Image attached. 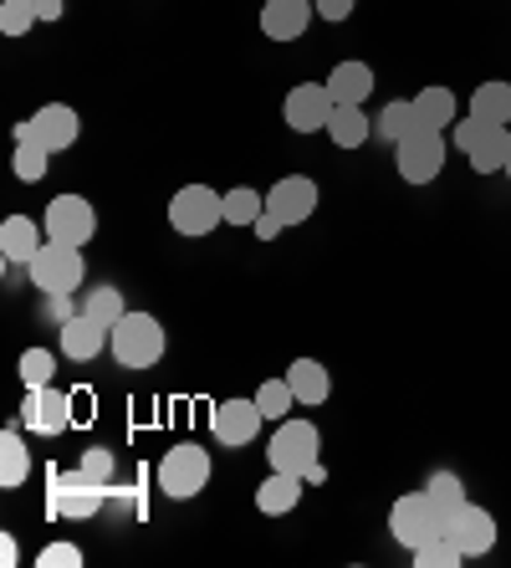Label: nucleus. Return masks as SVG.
Wrapping results in <instances>:
<instances>
[{"mask_svg": "<svg viewBox=\"0 0 511 568\" xmlns=\"http://www.w3.org/2000/svg\"><path fill=\"white\" fill-rule=\"evenodd\" d=\"M103 497L108 487H92L78 471H72V481H57V513L72 517V523H88V517L103 513Z\"/></svg>", "mask_w": 511, "mask_h": 568, "instance_id": "nucleus-22", "label": "nucleus"}, {"mask_svg": "<svg viewBox=\"0 0 511 568\" xmlns=\"http://www.w3.org/2000/svg\"><path fill=\"white\" fill-rule=\"evenodd\" d=\"M211 450L195 446V440H184V446H170L164 450V462H159V491L174 497V503H190L200 491L211 487Z\"/></svg>", "mask_w": 511, "mask_h": 568, "instance_id": "nucleus-4", "label": "nucleus"}, {"mask_svg": "<svg viewBox=\"0 0 511 568\" xmlns=\"http://www.w3.org/2000/svg\"><path fill=\"white\" fill-rule=\"evenodd\" d=\"M82 313L98 317V323L113 333V323L129 313V303H123V287H92V292H88V307H82Z\"/></svg>", "mask_w": 511, "mask_h": 568, "instance_id": "nucleus-31", "label": "nucleus"}, {"mask_svg": "<svg viewBox=\"0 0 511 568\" xmlns=\"http://www.w3.org/2000/svg\"><path fill=\"white\" fill-rule=\"evenodd\" d=\"M501 174H507V180H511V159H507V170H501Z\"/></svg>", "mask_w": 511, "mask_h": 568, "instance_id": "nucleus-41", "label": "nucleus"}, {"mask_svg": "<svg viewBox=\"0 0 511 568\" xmlns=\"http://www.w3.org/2000/svg\"><path fill=\"white\" fill-rule=\"evenodd\" d=\"M333 93H328V82H297L287 93V103H282V119H287L292 133H317V129H328L333 119Z\"/></svg>", "mask_w": 511, "mask_h": 568, "instance_id": "nucleus-12", "label": "nucleus"}, {"mask_svg": "<svg viewBox=\"0 0 511 568\" xmlns=\"http://www.w3.org/2000/svg\"><path fill=\"white\" fill-rule=\"evenodd\" d=\"M27 266H31V287L47 292V297H67V292L82 287V277H88L82 246H67V241H47Z\"/></svg>", "mask_w": 511, "mask_h": 568, "instance_id": "nucleus-6", "label": "nucleus"}, {"mask_svg": "<svg viewBox=\"0 0 511 568\" xmlns=\"http://www.w3.org/2000/svg\"><path fill=\"white\" fill-rule=\"evenodd\" d=\"M446 538L456 542L460 554L466 558H481V554H491V548H497V517L486 513V507H476L471 497H466V503L456 507V513H450V523H446Z\"/></svg>", "mask_w": 511, "mask_h": 568, "instance_id": "nucleus-10", "label": "nucleus"}, {"mask_svg": "<svg viewBox=\"0 0 511 568\" xmlns=\"http://www.w3.org/2000/svg\"><path fill=\"white\" fill-rule=\"evenodd\" d=\"M333 103H368L374 98V67L368 62H338L328 72Z\"/></svg>", "mask_w": 511, "mask_h": 568, "instance_id": "nucleus-24", "label": "nucleus"}, {"mask_svg": "<svg viewBox=\"0 0 511 568\" xmlns=\"http://www.w3.org/2000/svg\"><path fill=\"white\" fill-rule=\"evenodd\" d=\"M31 123H37V139L52 149V154L72 149V144H78V133H82L78 108H67V103H41L37 113H31Z\"/></svg>", "mask_w": 511, "mask_h": 568, "instance_id": "nucleus-16", "label": "nucleus"}, {"mask_svg": "<svg viewBox=\"0 0 511 568\" xmlns=\"http://www.w3.org/2000/svg\"><path fill=\"white\" fill-rule=\"evenodd\" d=\"M354 6H358V0H313V11L323 16V21H348V16H354Z\"/></svg>", "mask_w": 511, "mask_h": 568, "instance_id": "nucleus-38", "label": "nucleus"}, {"mask_svg": "<svg viewBox=\"0 0 511 568\" xmlns=\"http://www.w3.org/2000/svg\"><path fill=\"white\" fill-rule=\"evenodd\" d=\"M323 133H328L338 149H358V144H368V139H374V119L364 113V103H338Z\"/></svg>", "mask_w": 511, "mask_h": 568, "instance_id": "nucleus-23", "label": "nucleus"}, {"mask_svg": "<svg viewBox=\"0 0 511 568\" xmlns=\"http://www.w3.org/2000/svg\"><path fill=\"white\" fill-rule=\"evenodd\" d=\"M394 170L405 185H430L446 170V133L440 129H415L394 144Z\"/></svg>", "mask_w": 511, "mask_h": 568, "instance_id": "nucleus-7", "label": "nucleus"}, {"mask_svg": "<svg viewBox=\"0 0 511 568\" xmlns=\"http://www.w3.org/2000/svg\"><path fill=\"white\" fill-rule=\"evenodd\" d=\"M425 491H430V497H435L440 507H450V513H456V507L466 503V487H460V476H456V471H435V476H430V487H425Z\"/></svg>", "mask_w": 511, "mask_h": 568, "instance_id": "nucleus-36", "label": "nucleus"}, {"mask_svg": "<svg viewBox=\"0 0 511 568\" xmlns=\"http://www.w3.org/2000/svg\"><path fill=\"white\" fill-rule=\"evenodd\" d=\"M266 215V195L251 185L225 190V225H256Z\"/></svg>", "mask_w": 511, "mask_h": 568, "instance_id": "nucleus-29", "label": "nucleus"}, {"mask_svg": "<svg viewBox=\"0 0 511 568\" xmlns=\"http://www.w3.org/2000/svg\"><path fill=\"white\" fill-rule=\"evenodd\" d=\"M108 348V328L98 323V317L88 313H67L62 317V354L78 358V364H88V358H98Z\"/></svg>", "mask_w": 511, "mask_h": 568, "instance_id": "nucleus-17", "label": "nucleus"}, {"mask_svg": "<svg viewBox=\"0 0 511 568\" xmlns=\"http://www.w3.org/2000/svg\"><path fill=\"white\" fill-rule=\"evenodd\" d=\"M262 425H266V415H262V405H256V395L251 399H221L211 410V430H215V440L221 446H251V440L262 436Z\"/></svg>", "mask_w": 511, "mask_h": 568, "instance_id": "nucleus-13", "label": "nucleus"}, {"mask_svg": "<svg viewBox=\"0 0 511 568\" xmlns=\"http://www.w3.org/2000/svg\"><path fill=\"white\" fill-rule=\"evenodd\" d=\"M27 476H31L27 440H21V430H6V436H0V487L11 491V487H21Z\"/></svg>", "mask_w": 511, "mask_h": 568, "instance_id": "nucleus-25", "label": "nucleus"}, {"mask_svg": "<svg viewBox=\"0 0 511 568\" xmlns=\"http://www.w3.org/2000/svg\"><path fill=\"white\" fill-rule=\"evenodd\" d=\"M47 246V225L31 221V215H6L0 221V256L6 262H31V256Z\"/></svg>", "mask_w": 511, "mask_h": 568, "instance_id": "nucleus-18", "label": "nucleus"}, {"mask_svg": "<svg viewBox=\"0 0 511 568\" xmlns=\"http://www.w3.org/2000/svg\"><path fill=\"white\" fill-rule=\"evenodd\" d=\"M27 425L37 430V436H62L67 425H72V399L62 395V389H52V384H41V389H31L27 395Z\"/></svg>", "mask_w": 511, "mask_h": 568, "instance_id": "nucleus-14", "label": "nucleus"}, {"mask_svg": "<svg viewBox=\"0 0 511 568\" xmlns=\"http://www.w3.org/2000/svg\"><path fill=\"white\" fill-rule=\"evenodd\" d=\"M41 16L31 0H0V37H27Z\"/></svg>", "mask_w": 511, "mask_h": 568, "instance_id": "nucleus-33", "label": "nucleus"}, {"mask_svg": "<svg viewBox=\"0 0 511 568\" xmlns=\"http://www.w3.org/2000/svg\"><path fill=\"white\" fill-rule=\"evenodd\" d=\"M471 113L486 123H511V82H501V78L481 82L471 93Z\"/></svg>", "mask_w": 511, "mask_h": 568, "instance_id": "nucleus-26", "label": "nucleus"}, {"mask_svg": "<svg viewBox=\"0 0 511 568\" xmlns=\"http://www.w3.org/2000/svg\"><path fill=\"white\" fill-rule=\"evenodd\" d=\"M302 487H307V476H297V471H276V466H272V476H266L262 487H256V513H266V517H287V513H297Z\"/></svg>", "mask_w": 511, "mask_h": 568, "instance_id": "nucleus-19", "label": "nucleus"}, {"mask_svg": "<svg viewBox=\"0 0 511 568\" xmlns=\"http://www.w3.org/2000/svg\"><path fill=\"white\" fill-rule=\"evenodd\" d=\"M170 225L180 231V236L200 241V236H211L215 225H225V195L211 185H180L170 195Z\"/></svg>", "mask_w": 511, "mask_h": 568, "instance_id": "nucleus-5", "label": "nucleus"}, {"mask_svg": "<svg viewBox=\"0 0 511 568\" xmlns=\"http://www.w3.org/2000/svg\"><path fill=\"white\" fill-rule=\"evenodd\" d=\"M415 564L420 568H460L466 554H460L450 538H435V542H425V548H415Z\"/></svg>", "mask_w": 511, "mask_h": 568, "instance_id": "nucleus-35", "label": "nucleus"}, {"mask_svg": "<svg viewBox=\"0 0 511 568\" xmlns=\"http://www.w3.org/2000/svg\"><path fill=\"white\" fill-rule=\"evenodd\" d=\"M164 344H170L164 323L154 313H133V307L108 333V348H113V358H119L123 369H154L159 358H164Z\"/></svg>", "mask_w": 511, "mask_h": 568, "instance_id": "nucleus-2", "label": "nucleus"}, {"mask_svg": "<svg viewBox=\"0 0 511 568\" xmlns=\"http://www.w3.org/2000/svg\"><path fill=\"white\" fill-rule=\"evenodd\" d=\"M37 564L41 568H78L82 564V548H78V542H47V548L37 554Z\"/></svg>", "mask_w": 511, "mask_h": 568, "instance_id": "nucleus-37", "label": "nucleus"}, {"mask_svg": "<svg viewBox=\"0 0 511 568\" xmlns=\"http://www.w3.org/2000/svg\"><path fill=\"white\" fill-rule=\"evenodd\" d=\"M11 170H16V180L37 185V180H47V170H52V149L41 144V139H21V144H16Z\"/></svg>", "mask_w": 511, "mask_h": 568, "instance_id": "nucleus-28", "label": "nucleus"}, {"mask_svg": "<svg viewBox=\"0 0 511 568\" xmlns=\"http://www.w3.org/2000/svg\"><path fill=\"white\" fill-rule=\"evenodd\" d=\"M31 6H37L41 21H62V11H67V0H31Z\"/></svg>", "mask_w": 511, "mask_h": 568, "instance_id": "nucleus-40", "label": "nucleus"}, {"mask_svg": "<svg viewBox=\"0 0 511 568\" xmlns=\"http://www.w3.org/2000/svg\"><path fill=\"white\" fill-rule=\"evenodd\" d=\"M313 0H266L262 6V37L266 41H297L313 27Z\"/></svg>", "mask_w": 511, "mask_h": 568, "instance_id": "nucleus-15", "label": "nucleus"}, {"mask_svg": "<svg viewBox=\"0 0 511 568\" xmlns=\"http://www.w3.org/2000/svg\"><path fill=\"white\" fill-rule=\"evenodd\" d=\"M78 476H82V481H92V487H113V476H119V456H113V450H108V446H92V450H82Z\"/></svg>", "mask_w": 511, "mask_h": 568, "instance_id": "nucleus-32", "label": "nucleus"}, {"mask_svg": "<svg viewBox=\"0 0 511 568\" xmlns=\"http://www.w3.org/2000/svg\"><path fill=\"white\" fill-rule=\"evenodd\" d=\"M456 144L466 149V159H471L476 174H501L511 159V133L507 123H486V119H460L456 123Z\"/></svg>", "mask_w": 511, "mask_h": 568, "instance_id": "nucleus-8", "label": "nucleus"}, {"mask_svg": "<svg viewBox=\"0 0 511 568\" xmlns=\"http://www.w3.org/2000/svg\"><path fill=\"white\" fill-rule=\"evenodd\" d=\"M446 523H450V507H440L430 491H405L389 507V532H394V542H405L409 554L435 538H446Z\"/></svg>", "mask_w": 511, "mask_h": 568, "instance_id": "nucleus-3", "label": "nucleus"}, {"mask_svg": "<svg viewBox=\"0 0 511 568\" xmlns=\"http://www.w3.org/2000/svg\"><path fill=\"white\" fill-rule=\"evenodd\" d=\"M256 405H262V415L266 420H287L292 410H297V395H292V384H287V374L282 379H266L262 389H256Z\"/></svg>", "mask_w": 511, "mask_h": 568, "instance_id": "nucleus-30", "label": "nucleus"}, {"mask_svg": "<svg viewBox=\"0 0 511 568\" xmlns=\"http://www.w3.org/2000/svg\"><path fill=\"white\" fill-rule=\"evenodd\" d=\"M317 180L307 174H282L272 190H266V211L276 215L282 225H307L317 215Z\"/></svg>", "mask_w": 511, "mask_h": 568, "instance_id": "nucleus-11", "label": "nucleus"}, {"mask_svg": "<svg viewBox=\"0 0 511 568\" xmlns=\"http://www.w3.org/2000/svg\"><path fill=\"white\" fill-rule=\"evenodd\" d=\"M287 384H292V395H297V405H307V410H317V405H328L333 395V374L317 364V358H292L287 364Z\"/></svg>", "mask_w": 511, "mask_h": 568, "instance_id": "nucleus-20", "label": "nucleus"}, {"mask_svg": "<svg viewBox=\"0 0 511 568\" xmlns=\"http://www.w3.org/2000/svg\"><path fill=\"white\" fill-rule=\"evenodd\" d=\"M52 374H57V354H52V348H27V354H21V379H27V389L52 384Z\"/></svg>", "mask_w": 511, "mask_h": 568, "instance_id": "nucleus-34", "label": "nucleus"}, {"mask_svg": "<svg viewBox=\"0 0 511 568\" xmlns=\"http://www.w3.org/2000/svg\"><path fill=\"white\" fill-rule=\"evenodd\" d=\"M420 129V119H415V103L409 98H394V103L379 108V119H374V133H379L384 144H399L405 133Z\"/></svg>", "mask_w": 511, "mask_h": 568, "instance_id": "nucleus-27", "label": "nucleus"}, {"mask_svg": "<svg viewBox=\"0 0 511 568\" xmlns=\"http://www.w3.org/2000/svg\"><path fill=\"white\" fill-rule=\"evenodd\" d=\"M266 462L276 466V471H297L307 476V481H323V436H317L313 420H297V415H287V420H276L272 440H266Z\"/></svg>", "mask_w": 511, "mask_h": 568, "instance_id": "nucleus-1", "label": "nucleus"}, {"mask_svg": "<svg viewBox=\"0 0 511 568\" xmlns=\"http://www.w3.org/2000/svg\"><path fill=\"white\" fill-rule=\"evenodd\" d=\"M47 225V241H67V246H88L98 236V211H92V200L82 195H57L41 215Z\"/></svg>", "mask_w": 511, "mask_h": 568, "instance_id": "nucleus-9", "label": "nucleus"}, {"mask_svg": "<svg viewBox=\"0 0 511 568\" xmlns=\"http://www.w3.org/2000/svg\"><path fill=\"white\" fill-rule=\"evenodd\" d=\"M282 231H287V225L276 221V215H272V211H266V215H262V221H256V236H262V241H276V236H282Z\"/></svg>", "mask_w": 511, "mask_h": 568, "instance_id": "nucleus-39", "label": "nucleus"}, {"mask_svg": "<svg viewBox=\"0 0 511 568\" xmlns=\"http://www.w3.org/2000/svg\"><path fill=\"white\" fill-rule=\"evenodd\" d=\"M415 103V119H420V129H456L460 123V103L450 88H440V82H430V88H420V93L409 98Z\"/></svg>", "mask_w": 511, "mask_h": 568, "instance_id": "nucleus-21", "label": "nucleus"}]
</instances>
